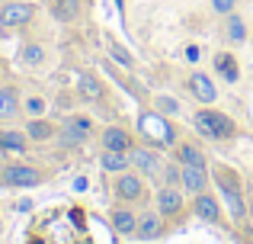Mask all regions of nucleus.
Wrapping results in <instances>:
<instances>
[{"instance_id":"obj_11","label":"nucleus","mask_w":253,"mask_h":244,"mask_svg":"<svg viewBox=\"0 0 253 244\" xmlns=\"http://www.w3.org/2000/svg\"><path fill=\"white\" fill-rule=\"evenodd\" d=\"M192 209H196L199 219H209V222L221 219V206H218V199H215V196H209V193H199L196 202H192Z\"/></svg>"},{"instance_id":"obj_17","label":"nucleus","mask_w":253,"mask_h":244,"mask_svg":"<svg viewBox=\"0 0 253 244\" xmlns=\"http://www.w3.org/2000/svg\"><path fill=\"white\" fill-rule=\"evenodd\" d=\"M176 161L205 170V154H202V148H196V145H176Z\"/></svg>"},{"instance_id":"obj_28","label":"nucleus","mask_w":253,"mask_h":244,"mask_svg":"<svg viewBox=\"0 0 253 244\" xmlns=\"http://www.w3.org/2000/svg\"><path fill=\"white\" fill-rule=\"evenodd\" d=\"M234 6H237V0H211V10H215V13H221V16L234 13Z\"/></svg>"},{"instance_id":"obj_18","label":"nucleus","mask_w":253,"mask_h":244,"mask_svg":"<svg viewBox=\"0 0 253 244\" xmlns=\"http://www.w3.org/2000/svg\"><path fill=\"white\" fill-rule=\"evenodd\" d=\"M215 71H218V74H221L228 84H234L237 77H241V68H237V61L228 55V51H221V55L215 58Z\"/></svg>"},{"instance_id":"obj_22","label":"nucleus","mask_w":253,"mask_h":244,"mask_svg":"<svg viewBox=\"0 0 253 244\" xmlns=\"http://www.w3.org/2000/svg\"><path fill=\"white\" fill-rule=\"evenodd\" d=\"M26 132H0V148H6V151H26Z\"/></svg>"},{"instance_id":"obj_26","label":"nucleus","mask_w":253,"mask_h":244,"mask_svg":"<svg viewBox=\"0 0 253 244\" xmlns=\"http://www.w3.org/2000/svg\"><path fill=\"white\" fill-rule=\"evenodd\" d=\"M23 61L26 64H42L45 61V49L42 45H26L23 49Z\"/></svg>"},{"instance_id":"obj_29","label":"nucleus","mask_w":253,"mask_h":244,"mask_svg":"<svg viewBox=\"0 0 253 244\" xmlns=\"http://www.w3.org/2000/svg\"><path fill=\"white\" fill-rule=\"evenodd\" d=\"M26 109H29V113H36V116H39V113H42V109H45V100H39V97H32V100L26 103Z\"/></svg>"},{"instance_id":"obj_8","label":"nucleus","mask_w":253,"mask_h":244,"mask_svg":"<svg viewBox=\"0 0 253 244\" xmlns=\"http://www.w3.org/2000/svg\"><path fill=\"white\" fill-rule=\"evenodd\" d=\"M157 209H161V215H176V212H183V190L164 187L161 193H157Z\"/></svg>"},{"instance_id":"obj_16","label":"nucleus","mask_w":253,"mask_h":244,"mask_svg":"<svg viewBox=\"0 0 253 244\" xmlns=\"http://www.w3.org/2000/svg\"><path fill=\"white\" fill-rule=\"evenodd\" d=\"M77 87H81V97H86L90 103H99V100H103V84H99L93 74H86V71L77 77Z\"/></svg>"},{"instance_id":"obj_15","label":"nucleus","mask_w":253,"mask_h":244,"mask_svg":"<svg viewBox=\"0 0 253 244\" xmlns=\"http://www.w3.org/2000/svg\"><path fill=\"white\" fill-rule=\"evenodd\" d=\"M103 170H109V174H122L125 167H128V151H109V148H103Z\"/></svg>"},{"instance_id":"obj_6","label":"nucleus","mask_w":253,"mask_h":244,"mask_svg":"<svg viewBox=\"0 0 253 244\" xmlns=\"http://www.w3.org/2000/svg\"><path fill=\"white\" fill-rule=\"evenodd\" d=\"M29 19H32V6L29 3H6V6H0V26H3V29L26 26Z\"/></svg>"},{"instance_id":"obj_23","label":"nucleus","mask_w":253,"mask_h":244,"mask_svg":"<svg viewBox=\"0 0 253 244\" xmlns=\"http://www.w3.org/2000/svg\"><path fill=\"white\" fill-rule=\"evenodd\" d=\"M77 10H81V0H55V19H61V23H71Z\"/></svg>"},{"instance_id":"obj_3","label":"nucleus","mask_w":253,"mask_h":244,"mask_svg":"<svg viewBox=\"0 0 253 244\" xmlns=\"http://www.w3.org/2000/svg\"><path fill=\"white\" fill-rule=\"evenodd\" d=\"M0 180H3L6 187H36V183L42 180V174H39L36 167H29V164H10V167H3Z\"/></svg>"},{"instance_id":"obj_20","label":"nucleus","mask_w":253,"mask_h":244,"mask_svg":"<svg viewBox=\"0 0 253 244\" xmlns=\"http://www.w3.org/2000/svg\"><path fill=\"white\" fill-rule=\"evenodd\" d=\"M106 51H109V58L116 64H122V68H131V64H135V55H131L125 45H119L116 39H109V36H106Z\"/></svg>"},{"instance_id":"obj_12","label":"nucleus","mask_w":253,"mask_h":244,"mask_svg":"<svg viewBox=\"0 0 253 244\" xmlns=\"http://www.w3.org/2000/svg\"><path fill=\"white\" fill-rule=\"evenodd\" d=\"M103 148H109V151H128L131 148V135L125 129H119V125H112V129L103 132Z\"/></svg>"},{"instance_id":"obj_9","label":"nucleus","mask_w":253,"mask_h":244,"mask_svg":"<svg viewBox=\"0 0 253 244\" xmlns=\"http://www.w3.org/2000/svg\"><path fill=\"white\" fill-rule=\"evenodd\" d=\"M138 219L141 215H135L131 209H116L112 212V228L119 235H125V238H131V235H138Z\"/></svg>"},{"instance_id":"obj_27","label":"nucleus","mask_w":253,"mask_h":244,"mask_svg":"<svg viewBox=\"0 0 253 244\" xmlns=\"http://www.w3.org/2000/svg\"><path fill=\"white\" fill-rule=\"evenodd\" d=\"M157 113H179V103L176 100H170V97H157Z\"/></svg>"},{"instance_id":"obj_21","label":"nucleus","mask_w":253,"mask_h":244,"mask_svg":"<svg viewBox=\"0 0 253 244\" xmlns=\"http://www.w3.org/2000/svg\"><path fill=\"white\" fill-rule=\"evenodd\" d=\"M224 36H228L231 42H244V39H247V23H244L237 13H228V23H224Z\"/></svg>"},{"instance_id":"obj_2","label":"nucleus","mask_w":253,"mask_h":244,"mask_svg":"<svg viewBox=\"0 0 253 244\" xmlns=\"http://www.w3.org/2000/svg\"><path fill=\"white\" fill-rule=\"evenodd\" d=\"M192 125H196L199 135L215 138V142H224V138L234 135V119H231V116H224L221 109H209V106L199 109L196 119H192Z\"/></svg>"},{"instance_id":"obj_7","label":"nucleus","mask_w":253,"mask_h":244,"mask_svg":"<svg viewBox=\"0 0 253 244\" xmlns=\"http://www.w3.org/2000/svg\"><path fill=\"white\" fill-rule=\"evenodd\" d=\"M141 193H144V183H141V177L138 174H119V180H116V196L122 202H135V199H141Z\"/></svg>"},{"instance_id":"obj_25","label":"nucleus","mask_w":253,"mask_h":244,"mask_svg":"<svg viewBox=\"0 0 253 244\" xmlns=\"http://www.w3.org/2000/svg\"><path fill=\"white\" fill-rule=\"evenodd\" d=\"M26 135H29V138H36V142H45V138H51V135H55V129H51L48 122H42V119H32L29 125H26Z\"/></svg>"},{"instance_id":"obj_14","label":"nucleus","mask_w":253,"mask_h":244,"mask_svg":"<svg viewBox=\"0 0 253 244\" xmlns=\"http://www.w3.org/2000/svg\"><path fill=\"white\" fill-rule=\"evenodd\" d=\"M90 132H93L90 119H81V116H74V119H68V125H64V142H68V145H77V142H84Z\"/></svg>"},{"instance_id":"obj_30","label":"nucleus","mask_w":253,"mask_h":244,"mask_svg":"<svg viewBox=\"0 0 253 244\" xmlns=\"http://www.w3.org/2000/svg\"><path fill=\"white\" fill-rule=\"evenodd\" d=\"M186 58H189V61H196V58H199V49H196V45H189V49H186Z\"/></svg>"},{"instance_id":"obj_19","label":"nucleus","mask_w":253,"mask_h":244,"mask_svg":"<svg viewBox=\"0 0 253 244\" xmlns=\"http://www.w3.org/2000/svg\"><path fill=\"white\" fill-rule=\"evenodd\" d=\"M19 113V100L13 87H0V119H13Z\"/></svg>"},{"instance_id":"obj_10","label":"nucleus","mask_w":253,"mask_h":244,"mask_svg":"<svg viewBox=\"0 0 253 244\" xmlns=\"http://www.w3.org/2000/svg\"><path fill=\"white\" fill-rule=\"evenodd\" d=\"M128 161L144 174H157V167H161V161H157V154L151 148H128Z\"/></svg>"},{"instance_id":"obj_4","label":"nucleus","mask_w":253,"mask_h":244,"mask_svg":"<svg viewBox=\"0 0 253 244\" xmlns=\"http://www.w3.org/2000/svg\"><path fill=\"white\" fill-rule=\"evenodd\" d=\"M189 94L196 97L199 103H205V106H211V103L218 100V87H215V81H211L209 74H202V71H196V74L189 77Z\"/></svg>"},{"instance_id":"obj_13","label":"nucleus","mask_w":253,"mask_h":244,"mask_svg":"<svg viewBox=\"0 0 253 244\" xmlns=\"http://www.w3.org/2000/svg\"><path fill=\"white\" fill-rule=\"evenodd\" d=\"M161 235H164V222H161V215L148 212V215H141V219H138V238L154 241V238H161Z\"/></svg>"},{"instance_id":"obj_5","label":"nucleus","mask_w":253,"mask_h":244,"mask_svg":"<svg viewBox=\"0 0 253 244\" xmlns=\"http://www.w3.org/2000/svg\"><path fill=\"white\" fill-rule=\"evenodd\" d=\"M179 187H183V193L199 196V193L209 190V177H205L202 167H189V164H183V167H179Z\"/></svg>"},{"instance_id":"obj_1","label":"nucleus","mask_w":253,"mask_h":244,"mask_svg":"<svg viewBox=\"0 0 253 244\" xmlns=\"http://www.w3.org/2000/svg\"><path fill=\"white\" fill-rule=\"evenodd\" d=\"M138 132L148 145L157 148H176V132H173L170 119L164 113H141L138 116Z\"/></svg>"},{"instance_id":"obj_24","label":"nucleus","mask_w":253,"mask_h":244,"mask_svg":"<svg viewBox=\"0 0 253 244\" xmlns=\"http://www.w3.org/2000/svg\"><path fill=\"white\" fill-rule=\"evenodd\" d=\"M221 193H224V199H228L231 215H234V219H244V215H247V206H244V199H241V190H221Z\"/></svg>"}]
</instances>
